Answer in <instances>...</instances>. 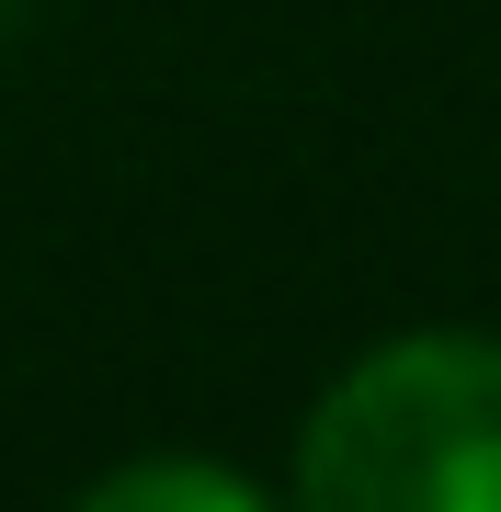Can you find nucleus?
<instances>
[{
  "mask_svg": "<svg viewBox=\"0 0 501 512\" xmlns=\"http://www.w3.org/2000/svg\"><path fill=\"white\" fill-rule=\"evenodd\" d=\"M297 501L319 512H501V342L410 330L319 387L297 433Z\"/></svg>",
  "mask_w": 501,
  "mask_h": 512,
  "instance_id": "nucleus-1",
  "label": "nucleus"
},
{
  "mask_svg": "<svg viewBox=\"0 0 501 512\" xmlns=\"http://www.w3.org/2000/svg\"><path fill=\"white\" fill-rule=\"evenodd\" d=\"M80 512H262V478L217 456H137V467L80 478Z\"/></svg>",
  "mask_w": 501,
  "mask_h": 512,
  "instance_id": "nucleus-2",
  "label": "nucleus"
}]
</instances>
